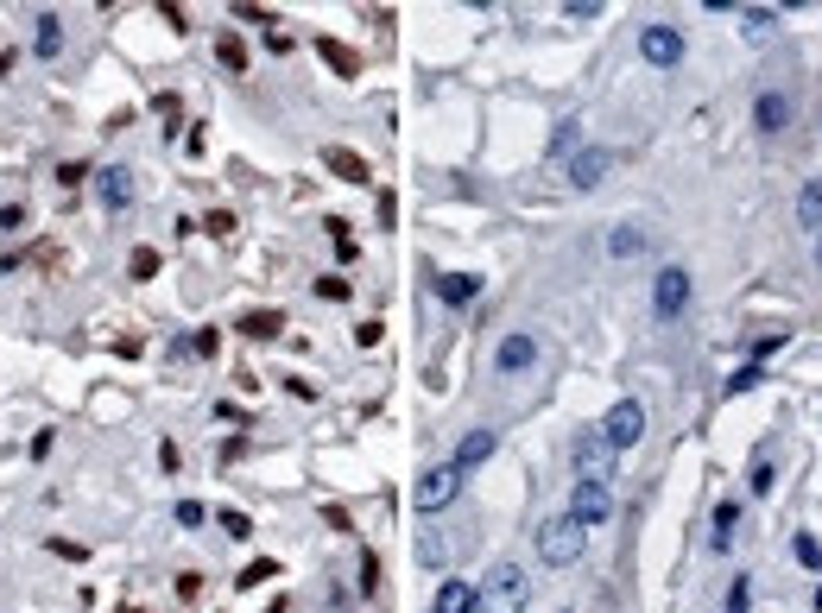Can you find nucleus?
Returning a JSON list of instances; mask_svg holds the SVG:
<instances>
[{"label": "nucleus", "mask_w": 822, "mask_h": 613, "mask_svg": "<svg viewBox=\"0 0 822 613\" xmlns=\"http://www.w3.org/2000/svg\"><path fill=\"white\" fill-rule=\"evenodd\" d=\"M526 601H532V582L519 563H494L487 582L475 588V613H526Z\"/></svg>", "instance_id": "f257e3e1"}, {"label": "nucleus", "mask_w": 822, "mask_h": 613, "mask_svg": "<svg viewBox=\"0 0 822 613\" xmlns=\"http://www.w3.org/2000/svg\"><path fill=\"white\" fill-rule=\"evenodd\" d=\"M582 544H588V531H582L569 512H556V518L538 525V563H545V569H576Z\"/></svg>", "instance_id": "f03ea898"}, {"label": "nucleus", "mask_w": 822, "mask_h": 613, "mask_svg": "<svg viewBox=\"0 0 822 613\" xmlns=\"http://www.w3.org/2000/svg\"><path fill=\"white\" fill-rule=\"evenodd\" d=\"M614 462H620V449H614L601 430H582V437H576V481H601V487H607Z\"/></svg>", "instance_id": "7ed1b4c3"}, {"label": "nucleus", "mask_w": 822, "mask_h": 613, "mask_svg": "<svg viewBox=\"0 0 822 613\" xmlns=\"http://www.w3.org/2000/svg\"><path fill=\"white\" fill-rule=\"evenodd\" d=\"M689 304V272L684 266H658V278H652V317L658 323H677Z\"/></svg>", "instance_id": "20e7f679"}, {"label": "nucleus", "mask_w": 822, "mask_h": 613, "mask_svg": "<svg viewBox=\"0 0 822 613\" xmlns=\"http://www.w3.org/2000/svg\"><path fill=\"white\" fill-rule=\"evenodd\" d=\"M639 57H646L652 70H677V64H684V32H677V25H646V32H639Z\"/></svg>", "instance_id": "39448f33"}, {"label": "nucleus", "mask_w": 822, "mask_h": 613, "mask_svg": "<svg viewBox=\"0 0 822 613\" xmlns=\"http://www.w3.org/2000/svg\"><path fill=\"white\" fill-rule=\"evenodd\" d=\"M601 437H607L614 449H633V443L646 437V405H639V398H620V405L601 417Z\"/></svg>", "instance_id": "423d86ee"}, {"label": "nucleus", "mask_w": 822, "mask_h": 613, "mask_svg": "<svg viewBox=\"0 0 822 613\" xmlns=\"http://www.w3.org/2000/svg\"><path fill=\"white\" fill-rule=\"evenodd\" d=\"M456 493H462V468H456V462H443V468H430V475L417 481V493H411V499H417V512L430 518V512H443Z\"/></svg>", "instance_id": "0eeeda50"}, {"label": "nucleus", "mask_w": 822, "mask_h": 613, "mask_svg": "<svg viewBox=\"0 0 822 613\" xmlns=\"http://www.w3.org/2000/svg\"><path fill=\"white\" fill-rule=\"evenodd\" d=\"M569 518L588 531V525H607L614 518V493L601 487V481H576V493H569Z\"/></svg>", "instance_id": "6e6552de"}, {"label": "nucleus", "mask_w": 822, "mask_h": 613, "mask_svg": "<svg viewBox=\"0 0 822 613\" xmlns=\"http://www.w3.org/2000/svg\"><path fill=\"white\" fill-rule=\"evenodd\" d=\"M494 367H500V373H532V367H538V336L513 329V336L494 348Z\"/></svg>", "instance_id": "1a4fd4ad"}, {"label": "nucleus", "mask_w": 822, "mask_h": 613, "mask_svg": "<svg viewBox=\"0 0 822 613\" xmlns=\"http://www.w3.org/2000/svg\"><path fill=\"white\" fill-rule=\"evenodd\" d=\"M607 171H614V152H607V146H582V152L569 158V184H576V190H595Z\"/></svg>", "instance_id": "9d476101"}, {"label": "nucleus", "mask_w": 822, "mask_h": 613, "mask_svg": "<svg viewBox=\"0 0 822 613\" xmlns=\"http://www.w3.org/2000/svg\"><path fill=\"white\" fill-rule=\"evenodd\" d=\"M95 196H102V209H127V203H134L127 165H102V171H95Z\"/></svg>", "instance_id": "9b49d317"}, {"label": "nucleus", "mask_w": 822, "mask_h": 613, "mask_svg": "<svg viewBox=\"0 0 822 613\" xmlns=\"http://www.w3.org/2000/svg\"><path fill=\"white\" fill-rule=\"evenodd\" d=\"M753 126H759V133H785V126H791V95H785V89H766V95L753 102Z\"/></svg>", "instance_id": "f8f14e48"}, {"label": "nucleus", "mask_w": 822, "mask_h": 613, "mask_svg": "<svg viewBox=\"0 0 822 613\" xmlns=\"http://www.w3.org/2000/svg\"><path fill=\"white\" fill-rule=\"evenodd\" d=\"M323 165L342 177V184H374V171H367V158L361 152H348V146H323Z\"/></svg>", "instance_id": "ddd939ff"}, {"label": "nucleus", "mask_w": 822, "mask_h": 613, "mask_svg": "<svg viewBox=\"0 0 822 613\" xmlns=\"http://www.w3.org/2000/svg\"><path fill=\"white\" fill-rule=\"evenodd\" d=\"M639 253H646V228H639V222L607 228V259H620V266H627V259H639Z\"/></svg>", "instance_id": "4468645a"}, {"label": "nucleus", "mask_w": 822, "mask_h": 613, "mask_svg": "<svg viewBox=\"0 0 822 613\" xmlns=\"http://www.w3.org/2000/svg\"><path fill=\"white\" fill-rule=\"evenodd\" d=\"M436 297L443 304H475L481 297V278L475 272H436Z\"/></svg>", "instance_id": "2eb2a0df"}, {"label": "nucleus", "mask_w": 822, "mask_h": 613, "mask_svg": "<svg viewBox=\"0 0 822 613\" xmlns=\"http://www.w3.org/2000/svg\"><path fill=\"white\" fill-rule=\"evenodd\" d=\"M487 456H494V430H468V437L456 443V468H462V475H468V468H481Z\"/></svg>", "instance_id": "dca6fc26"}, {"label": "nucleus", "mask_w": 822, "mask_h": 613, "mask_svg": "<svg viewBox=\"0 0 822 613\" xmlns=\"http://www.w3.org/2000/svg\"><path fill=\"white\" fill-rule=\"evenodd\" d=\"M797 228H804V235H822V177H810V184L797 190Z\"/></svg>", "instance_id": "f3484780"}, {"label": "nucleus", "mask_w": 822, "mask_h": 613, "mask_svg": "<svg viewBox=\"0 0 822 613\" xmlns=\"http://www.w3.org/2000/svg\"><path fill=\"white\" fill-rule=\"evenodd\" d=\"M734 531H740V506H734V499H721V506H715V525H708V550H727V544H734Z\"/></svg>", "instance_id": "a211bd4d"}, {"label": "nucleus", "mask_w": 822, "mask_h": 613, "mask_svg": "<svg viewBox=\"0 0 822 613\" xmlns=\"http://www.w3.org/2000/svg\"><path fill=\"white\" fill-rule=\"evenodd\" d=\"M316 51H323V64H329V70H336L342 83H348V76L361 70V57H355V51H348L342 38H316Z\"/></svg>", "instance_id": "6ab92c4d"}, {"label": "nucleus", "mask_w": 822, "mask_h": 613, "mask_svg": "<svg viewBox=\"0 0 822 613\" xmlns=\"http://www.w3.org/2000/svg\"><path fill=\"white\" fill-rule=\"evenodd\" d=\"M430 613H475V588H468V582H443L436 601H430Z\"/></svg>", "instance_id": "aec40b11"}, {"label": "nucleus", "mask_w": 822, "mask_h": 613, "mask_svg": "<svg viewBox=\"0 0 822 613\" xmlns=\"http://www.w3.org/2000/svg\"><path fill=\"white\" fill-rule=\"evenodd\" d=\"M778 6H740V38H772Z\"/></svg>", "instance_id": "412c9836"}, {"label": "nucleus", "mask_w": 822, "mask_h": 613, "mask_svg": "<svg viewBox=\"0 0 822 613\" xmlns=\"http://www.w3.org/2000/svg\"><path fill=\"white\" fill-rule=\"evenodd\" d=\"M278 329H285L278 310H247V317H241V336H254V342H273Z\"/></svg>", "instance_id": "4be33fe9"}, {"label": "nucleus", "mask_w": 822, "mask_h": 613, "mask_svg": "<svg viewBox=\"0 0 822 613\" xmlns=\"http://www.w3.org/2000/svg\"><path fill=\"white\" fill-rule=\"evenodd\" d=\"M32 45H38V57H57V51H64V25H57V13H38V38H32Z\"/></svg>", "instance_id": "5701e85b"}, {"label": "nucleus", "mask_w": 822, "mask_h": 613, "mask_svg": "<svg viewBox=\"0 0 822 613\" xmlns=\"http://www.w3.org/2000/svg\"><path fill=\"white\" fill-rule=\"evenodd\" d=\"M216 64H222V70H235V76H241V70H247V45H241V38H235V32H228V38H216Z\"/></svg>", "instance_id": "b1692460"}, {"label": "nucleus", "mask_w": 822, "mask_h": 613, "mask_svg": "<svg viewBox=\"0 0 822 613\" xmlns=\"http://www.w3.org/2000/svg\"><path fill=\"white\" fill-rule=\"evenodd\" d=\"M417 563H424V569H443V538H436L430 525L417 531Z\"/></svg>", "instance_id": "393cba45"}, {"label": "nucleus", "mask_w": 822, "mask_h": 613, "mask_svg": "<svg viewBox=\"0 0 822 613\" xmlns=\"http://www.w3.org/2000/svg\"><path fill=\"white\" fill-rule=\"evenodd\" d=\"M791 550H797V563H804V569H822V544L810 538V531H797V538H791Z\"/></svg>", "instance_id": "a878e982"}, {"label": "nucleus", "mask_w": 822, "mask_h": 613, "mask_svg": "<svg viewBox=\"0 0 822 613\" xmlns=\"http://www.w3.org/2000/svg\"><path fill=\"white\" fill-rule=\"evenodd\" d=\"M127 272H134V278H158V246H134Z\"/></svg>", "instance_id": "bb28decb"}, {"label": "nucleus", "mask_w": 822, "mask_h": 613, "mask_svg": "<svg viewBox=\"0 0 822 613\" xmlns=\"http://www.w3.org/2000/svg\"><path fill=\"white\" fill-rule=\"evenodd\" d=\"M273 557H254V563H247V569H241V588H260V582H273Z\"/></svg>", "instance_id": "cd10ccee"}, {"label": "nucleus", "mask_w": 822, "mask_h": 613, "mask_svg": "<svg viewBox=\"0 0 822 613\" xmlns=\"http://www.w3.org/2000/svg\"><path fill=\"white\" fill-rule=\"evenodd\" d=\"M316 297L342 304V297H348V278H342V272H323V278H316Z\"/></svg>", "instance_id": "c85d7f7f"}, {"label": "nucleus", "mask_w": 822, "mask_h": 613, "mask_svg": "<svg viewBox=\"0 0 822 613\" xmlns=\"http://www.w3.org/2000/svg\"><path fill=\"white\" fill-rule=\"evenodd\" d=\"M753 608V582L747 576H734V588H727V613H747Z\"/></svg>", "instance_id": "c756f323"}, {"label": "nucleus", "mask_w": 822, "mask_h": 613, "mask_svg": "<svg viewBox=\"0 0 822 613\" xmlns=\"http://www.w3.org/2000/svg\"><path fill=\"white\" fill-rule=\"evenodd\" d=\"M576 146V121H556V133H550V158H563Z\"/></svg>", "instance_id": "7c9ffc66"}, {"label": "nucleus", "mask_w": 822, "mask_h": 613, "mask_svg": "<svg viewBox=\"0 0 822 613\" xmlns=\"http://www.w3.org/2000/svg\"><path fill=\"white\" fill-rule=\"evenodd\" d=\"M235 13H241V19H247V25H273V6H260V0H241V6H235Z\"/></svg>", "instance_id": "2f4dec72"}, {"label": "nucleus", "mask_w": 822, "mask_h": 613, "mask_svg": "<svg viewBox=\"0 0 822 613\" xmlns=\"http://www.w3.org/2000/svg\"><path fill=\"white\" fill-rule=\"evenodd\" d=\"M222 531H228V538H247V531H254V518H247V512H235V506H228V512H222Z\"/></svg>", "instance_id": "473e14b6"}, {"label": "nucleus", "mask_w": 822, "mask_h": 613, "mask_svg": "<svg viewBox=\"0 0 822 613\" xmlns=\"http://www.w3.org/2000/svg\"><path fill=\"white\" fill-rule=\"evenodd\" d=\"M51 557H64V563H89V550H83V544H70V538H51Z\"/></svg>", "instance_id": "72a5a7b5"}, {"label": "nucleus", "mask_w": 822, "mask_h": 613, "mask_svg": "<svg viewBox=\"0 0 822 613\" xmlns=\"http://www.w3.org/2000/svg\"><path fill=\"white\" fill-rule=\"evenodd\" d=\"M203 518H209V512H203V506H196V499H184V506H177V525H184V531H196V525H203Z\"/></svg>", "instance_id": "f704fd0d"}, {"label": "nucleus", "mask_w": 822, "mask_h": 613, "mask_svg": "<svg viewBox=\"0 0 822 613\" xmlns=\"http://www.w3.org/2000/svg\"><path fill=\"white\" fill-rule=\"evenodd\" d=\"M83 177H89V165H57V184H64V190H76Z\"/></svg>", "instance_id": "c9c22d12"}, {"label": "nucleus", "mask_w": 822, "mask_h": 613, "mask_svg": "<svg viewBox=\"0 0 822 613\" xmlns=\"http://www.w3.org/2000/svg\"><path fill=\"white\" fill-rule=\"evenodd\" d=\"M158 468H165V475H177V468H184V456H177V443H158Z\"/></svg>", "instance_id": "e433bc0d"}, {"label": "nucleus", "mask_w": 822, "mask_h": 613, "mask_svg": "<svg viewBox=\"0 0 822 613\" xmlns=\"http://www.w3.org/2000/svg\"><path fill=\"white\" fill-rule=\"evenodd\" d=\"M19 222H25V209H19V203H0V235H13Z\"/></svg>", "instance_id": "4c0bfd02"}, {"label": "nucleus", "mask_w": 822, "mask_h": 613, "mask_svg": "<svg viewBox=\"0 0 822 613\" xmlns=\"http://www.w3.org/2000/svg\"><path fill=\"white\" fill-rule=\"evenodd\" d=\"M747 386H759V367H753V361H747V367L727 379V392H747Z\"/></svg>", "instance_id": "58836bf2"}, {"label": "nucleus", "mask_w": 822, "mask_h": 613, "mask_svg": "<svg viewBox=\"0 0 822 613\" xmlns=\"http://www.w3.org/2000/svg\"><path fill=\"white\" fill-rule=\"evenodd\" d=\"M817 266H822V235H817Z\"/></svg>", "instance_id": "ea45409f"}]
</instances>
